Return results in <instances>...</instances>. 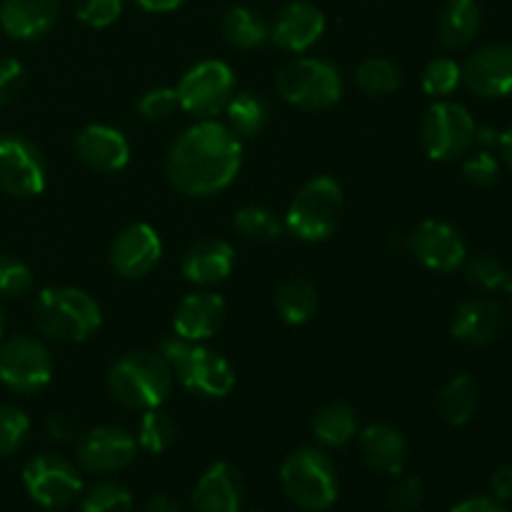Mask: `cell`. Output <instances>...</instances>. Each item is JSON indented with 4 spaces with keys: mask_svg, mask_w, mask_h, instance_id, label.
I'll use <instances>...</instances> for the list:
<instances>
[{
    "mask_svg": "<svg viewBox=\"0 0 512 512\" xmlns=\"http://www.w3.org/2000/svg\"><path fill=\"white\" fill-rule=\"evenodd\" d=\"M243 165V143L218 120H198L175 138L165 155V175L178 193L208 198L228 188Z\"/></svg>",
    "mask_w": 512,
    "mask_h": 512,
    "instance_id": "1",
    "label": "cell"
},
{
    "mask_svg": "<svg viewBox=\"0 0 512 512\" xmlns=\"http://www.w3.org/2000/svg\"><path fill=\"white\" fill-rule=\"evenodd\" d=\"M33 323L40 335L55 343H83L100 328L103 313L85 290L60 285L40 290L33 305Z\"/></svg>",
    "mask_w": 512,
    "mask_h": 512,
    "instance_id": "2",
    "label": "cell"
},
{
    "mask_svg": "<svg viewBox=\"0 0 512 512\" xmlns=\"http://www.w3.org/2000/svg\"><path fill=\"white\" fill-rule=\"evenodd\" d=\"M280 485L290 503L303 512H325L340 493L338 468L323 448L305 445L293 450L280 468Z\"/></svg>",
    "mask_w": 512,
    "mask_h": 512,
    "instance_id": "3",
    "label": "cell"
},
{
    "mask_svg": "<svg viewBox=\"0 0 512 512\" xmlns=\"http://www.w3.org/2000/svg\"><path fill=\"white\" fill-rule=\"evenodd\" d=\"M173 370L160 353H128L108 370V388L120 405L133 410L160 408L173 390Z\"/></svg>",
    "mask_w": 512,
    "mask_h": 512,
    "instance_id": "4",
    "label": "cell"
},
{
    "mask_svg": "<svg viewBox=\"0 0 512 512\" xmlns=\"http://www.w3.org/2000/svg\"><path fill=\"white\" fill-rule=\"evenodd\" d=\"M160 355L173 370V378L185 390L203 398H225L235 388V370L228 360L203 343L183 338H168L160 343Z\"/></svg>",
    "mask_w": 512,
    "mask_h": 512,
    "instance_id": "5",
    "label": "cell"
},
{
    "mask_svg": "<svg viewBox=\"0 0 512 512\" xmlns=\"http://www.w3.org/2000/svg\"><path fill=\"white\" fill-rule=\"evenodd\" d=\"M343 208L345 195L338 180L318 175L295 193L285 213V228L303 243H323L338 228Z\"/></svg>",
    "mask_w": 512,
    "mask_h": 512,
    "instance_id": "6",
    "label": "cell"
},
{
    "mask_svg": "<svg viewBox=\"0 0 512 512\" xmlns=\"http://www.w3.org/2000/svg\"><path fill=\"white\" fill-rule=\"evenodd\" d=\"M275 90L300 110H328L343 98V78L328 60L295 58L278 73Z\"/></svg>",
    "mask_w": 512,
    "mask_h": 512,
    "instance_id": "7",
    "label": "cell"
},
{
    "mask_svg": "<svg viewBox=\"0 0 512 512\" xmlns=\"http://www.w3.org/2000/svg\"><path fill=\"white\" fill-rule=\"evenodd\" d=\"M475 128L478 125L465 105L443 98L425 110L420 140L430 158L438 163H453L470 153L475 145Z\"/></svg>",
    "mask_w": 512,
    "mask_h": 512,
    "instance_id": "8",
    "label": "cell"
},
{
    "mask_svg": "<svg viewBox=\"0 0 512 512\" xmlns=\"http://www.w3.org/2000/svg\"><path fill=\"white\" fill-rule=\"evenodd\" d=\"M180 110L198 120H213L235 95V75L223 60H200L178 83Z\"/></svg>",
    "mask_w": 512,
    "mask_h": 512,
    "instance_id": "9",
    "label": "cell"
},
{
    "mask_svg": "<svg viewBox=\"0 0 512 512\" xmlns=\"http://www.w3.org/2000/svg\"><path fill=\"white\" fill-rule=\"evenodd\" d=\"M23 485L30 498L45 510H63L83 495V480L63 455L43 453L23 468Z\"/></svg>",
    "mask_w": 512,
    "mask_h": 512,
    "instance_id": "10",
    "label": "cell"
},
{
    "mask_svg": "<svg viewBox=\"0 0 512 512\" xmlns=\"http://www.w3.org/2000/svg\"><path fill=\"white\" fill-rule=\"evenodd\" d=\"M53 378V358L40 340L15 335L0 345V383L20 395L48 388Z\"/></svg>",
    "mask_w": 512,
    "mask_h": 512,
    "instance_id": "11",
    "label": "cell"
},
{
    "mask_svg": "<svg viewBox=\"0 0 512 512\" xmlns=\"http://www.w3.org/2000/svg\"><path fill=\"white\" fill-rule=\"evenodd\" d=\"M45 160L23 135H0V190L15 198H35L45 190Z\"/></svg>",
    "mask_w": 512,
    "mask_h": 512,
    "instance_id": "12",
    "label": "cell"
},
{
    "mask_svg": "<svg viewBox=\"0 0 512 512\" xmlns=\"http://www.w3.org/2000/svg\"><path fill=\"white\" fill-rule=\"evenodd\" d=\"M408 245L415 260L435 273H453L468 260V243L463 233L443 220H423L410 233Z\"/></svg>",
    "mask_w": 512,
    "mask_h": 512,
    "instance_id": "13",
    "label": "cell"
},
{
    "mask_svg": "<svg viewBox=\"0 0 512 512\" xmlns=\"http://www.w3.org/2000/svg\"><path fill=\"white\" fill-rule=\"evenodd\" d=\"M138 453V443L133 435L115 425H100L88 430L78 440L75 460L83 470L95 475H113L128 468Z\"/></svg>",
    "mask_w": 512,
    "mask_h": 512,
    "instance_id": "14",
    "label": "cell"
},
{
    "mask_svg": "<svg viewBox=\"0 0 512 512\" xmlns=\"http://www.w3.org/2000/svg\"><path fill=\"white\" fill-rule=\"evenodd\" d=\"M463 83L478 98L500 100L512 95V45L488 43L468 55L463 65Z\"/></svg>",
    "mask_w": 512,
    "mask_h": 512,
    "instance_id": "15",
    "label": "cell"
},
{
    "mask_svg": "<svg viewBox=\"0 0 512 512\" xmlns=\"http://www.w3.org/2000/svg\"><path fill=\"white\" fill-rule=\"evenodd\" d=\"M163 258V240L148 223H133L115 235L110 245V265L128 280L145 278Z\"/></svg>",
    "mask_w": 512,
    "mask_h": 512,
    "instance_id": "16",
    "label": "cell"
},
{
    "mask_svg": "<svg viewBox=\"0 0 512 512\" xmlns=\"http://www.w3.org/2000/svg\"><path fill=\"white\" fill-rule=\"evenodd\" d=\"M325 33V15L323 10L315 8L308 0H295L288 3L278 13L275 23L270 25V40L280 50L288 53H305L313 48Z\"/></svg>",
    "mask_w": 512,
    "mask_h": 512,
    "instance_id": "17",
    "label": "cell"
},
{
    "mask_svg": "<svg viewBox=\"0 0 512 512\" xmlns=\"http://www.w3.org/2000/svg\"><path fill=\"white\" fill-rule=\"evenodd\" d=\"M228 315V305L220 295L210 293V290H198V293L185 295L175 308L173 330L175 338L190 340V343H203V340L213 338L225 323Z\"/></svg>",
    "mask_w": 512,
    "mask_h": 512,
    "instance_id": "18",
    "label": "cell"
},
{
    "mask_svg": "<svg viewBox=\"0 0 512 512\" xmlns=\"http://www.w3.org/2000/svg\"><path fill=\"white\" fill-rule=\"evenodd\" d=\"M505 308L493 298L465 300L455 308L450 335L465 345H490L503 335Z\"/></svg>",
    "mask_w": 512,
    "mask_h": 512,
    "instance_id": "19",
    "label": "cell"
},
{
    "mask_svg": "<svg viewBox=\"0 0 512 512\" xmlns=\"http://www.w3.org/2000/svg\"><path fill=\"white\" fill-rule=\"evenodd\" d=\"M243 478L238 468L225 460L213 463L193 490L195 512H240L243 510Z\"/></svg>",
    "mask_w": 512,
    "mask_h": 512,
    "instance_id": "20",
    "label": "cell"
},
{
    "mask_svg": "<svg viewBox=\"0 0 512 512\" xmlns=\"http://www.w3.org/2000/svg\"><path fill=\"white\" fill-rule=\"evenodd\" d=\"M75 153L98 173H118L130 160V143L118 128L110 125H88L75 135Z\"/></svg>",
    "mask_w": 512,
    "mask_h": 512,
    "instance_id": "21",
    "label": "cell"
},
{
    "mask_svg": "<svg viewBox=\"0 0 512 512\" xmlns=\"http://www.w3.org/2000/svg\"><path fill=\"white\" fill-rule=\"evenodd\" d=\"M358 450L363 463L380 475H400L408 465V440L388 423L368 425L358 433Z\"/></svg>",
    "mask_w": 512,
    "mask_h": 512,
    "instance_id": "22",
    "label": "cell"
},
{
    "mask_svg": "<svg viewBox=\"0 0 512 512\" xmlns=\"http://www.w3.org/2000/svg\"><path fill=\"white\" fill-rule=\"evenodd\" d=\"M235 268V250L223 238H205L190 245L180 260L185 280L195 285L223 283Z\"/></svg>",
    "mask_w": 512,
    "mask_h": 512,
    "instance_id": "23",
    "label": "cell"
},
{
    "mask_svg": "<svg viewBox=\"0 0 512 512\" xmlns=\"http://www.w3.org/2000/svg\"><path fill=\"white\" fill-rule=\"evenodd\" d=\"M60 13L58 0H3L0 28L15 40L43 38Z\"/></svg>",
    "mask_w": 512,
    "mask_h": 512,
    "instance_id": "24",
    "label": "cell"
},
{
    "mask_svg": "<svg viewBox=\"0 0 512 512\" xmlns=\"http://www.w3.org/2000/svg\"><path fill=\"white\" fill-rule=\"evenodd\" d=\"M480 28H483V10L478 0H445L435 23L438 40L445 50H465L473 45Z\"/></svg>",
    "mask_w": 512,
    "mask_h": 512,
    "instance_id": "25",
    "label": "cell"
},
{
    "mask_svg": "<svg viewBox=\"0 0 512 512\" xmlns=\"http://www.w3.org/2000/svg\"><path fill=\"white\" fill-rule=\"evenodd\" d=\"M480 410V385L473 375H453L438 395V413L453 428H463Z\"/></svg>",
    "mask_w": 512,
    "mask_h": 512,
    "instance_id": "26",
    "label": "cell"
},
{
    "mask_svg": "<svg viewBox=\"0 0 512 512\" xmlns=\"http://www.w3.org/2000/svg\"><path fill=\"white\" fill-rule=\"evenodd\" d=\"M360 433L358 413L348 403H325L313 415V435L325 448H345Z\"/></svg>",
    "mask_w": 512,
    "mask_h": 512,
    "instance_id": "27",
    "label": "cell"
},
{
    "mask_svg": "<svg viewBox=\"0 0 512 512\" xmlns=\"http://www.w3.org/2000/svg\"><path fill=\"white\" fill-rule=\"evenodd\" d=\"M275 308L288 325H305L318 313V290L305 278H288L275 288Z\"/></svg>",
    "mask_w": 512,
    "mask_h": 512,
    "instance_id": "28",
    "label": "cell"
},
{
    "mask_svg": "<svg viewBox=\"0 0 512 512\" xmlns=\"http://www.w3.org/2000/svg\"><path fill=\"white\" fill-rule=\"evenodd\" d=\"M220 28H223L225 40L240 50H255L270 40L268 20L245 5H233L225 10Z\"/></svg>",
    "mask_w": 512,
    "mask_h": 512,
    "instance_id": "29",
    "label": "cell"
},
{
    "mask_svg": "<svg viewBox=\"0 0 512 512\" xmlns=\"http://www.w3.org/2000/svg\"><path fill=\"white\" fill-rule=\"evenodd\" d=\"M225 115H228V128L235 138H258L270 123V108L260 95L255 93H240L230 98L225 105Z\"/></svg>",
    "mask_w": 512,
    "mask_h": 512,
    "instance_id": "30",
    "label": "cell"
},
{
    "mask_svg": "<svg viewBox=\"0 0 512 512\" xmlns=\"http://www.w3.org/2000/svg\"><path fill=\"white\" fill-rule=\"evenodd\" d=\"M403 75L388 58H368L355 68V85L368 95H390L400 88Z\"/></svg>",
    "mask_w": 512,
    "mask_h": 512,
    "instance_id": "31",
    "label": "cell"
},
{
    "mask_svg": "<svg viewBox=\"0 0 512 512\" xmlns=\"http://www.w3.org/2000/svg\"><path fill=\"white\" fill-rule=\"evenodd\" d=\"M175 440V420L165 413L163 408L143 410V418L138 423V435L135 443L138 448L148 450V453L160 455L173 445Z\"/></svg>",
    "mask_w": 512,
    "mask_h": 512,
    "instance_id": "32",
    "label": "cell"
},
{
    "mask_svg": "<svg viewBox=\"0 0 512 512\" xmlns=\"http://www.w3.org/2000/svg\"><path fill=\"white\" fill-rule=\"evenodd\" d=\"M233 228L238 230L243 238L260 240V243H273L283 235V223L270 213L268 208L260 205H245L233 215Z\"/></svg>",
    "mask_w": 512,
    "mask_h": 512,
    "instance_id": "33",
    "label": "cell"
},
{
    "mask_svg": "<svg viewBox=\"0 0 512 512\" xmlns=\"http://www.w3.org/2000/svg\"><path fill=\"white\" fill-rule=\"evenodd\" d=\"M80 510L83 512H130L133 510V493L115 480H100L90 485L80 495Z\"/></svg>",
    "mask_w": 512,
    "mask_h": 512,
    "instance_id": "34",
    "label": "cell"
},
{
    "mask_svg": "<svg viewBox=\"0 0 512 512\" xmlns=\"http://www.w3.org/2000/svg\"><path fill=\"white\" fill-rule=\"evenodd\" d=\"M465 278L470 285L485 290V293H498L510 285L512 273L508 265L498 258V255H475L465 265Z\"/></svg>",
    "mask_w": 512,
    "mask_h": 512,
    "instance_id": "35",
    "label": "cell"
},
{
    "mask_svg": "<svg viewBox=\"0 0 512 512\" xmlns=\"http://www.w3.org/2000/svg\"><path fill=\"white\" fill-rule=\"evenodd\" d=\"M463 83V65L453 58H435L423 70V90L430 98H448Z\"/></svg>",
    "mask_w": 512,
    "mask_h": 512,
    "instance_id": "36",
    "label": "cell"
},
{
    "mask_svg": "<svg viewBox=\"0 0 512 512\" xmlns=\"http://www.w3.org/2000/svg\"><path fill=\"white\" fill-rule=\"evenodd\" d=\"M30 433V418L15 405H0V458L18 453Z\"/></svg>",
    "mask_w": 512,
    "mask_h": 512,
    "instance_id": "37",
    "label": "cell"
},
{
    "mask_svg": "<svg viewBox=\"0 0 512 512\" xmlns=\"http://www.w3.org/2000/svg\"><path fill=\"white\" fill-rule=\"evenodd\" d=\"M33 288V270L15 255H0V295L20 298Z\"/></svg>",
    "mask_w": 512,
    "mask_h": 512,
    "instance_id": "38",
    "label": "cell"
},
{
    "mask_svg": "<svg viewBox=\"0 0 512 512\" xmlns=\"http://www.w3.org/2000/svg\"><path fill=\"white\" fill-rule=\"evenodd\" d=\"M178 108L180 103H178V90L175 88H153L148 90V93L140 95V100L135 103V110H138L145 120H150V123L168 120Z\"/></svg>",
    "mask_w": 512,
    "mask_h": 512,
    "instance_id": "39",
    "label": "cell"
},
{
    "mask_svg": "<svg viewBox=\"0 0 512 512\" xmlns=\"http://www.w3.org/2000/svg\"><path fill=\"white\" fill-rule=\"evenodd\" d=\"M425 498V490L420 478L415 475H405L398 478L388 490V508L393 512H415L420 510Z\"/></svg>",
    "mask_w": 512,
    "mask_h": 512,
    "instance_id": "40",
    "label": "cell"
},
{
    "mask_svg": "<svg viewBox=\"0 0 512 512\" xmlns=\"http://www.w3.org/2000/svg\"><path fill=\"white\" fill-rule=\"evenodd\" d=\"M75 13L88 28H108L123 13V0H78Z\"/></svg>",
    "mask_w": 512,
    "mask_h": 512,
    "instance_id": "41",
    "label": "cell"
},
{
    "mask_svg": "<svg viewBox=\"0 0 512 512\" xmlns=\"http://www.w3.org/2000/svg\"><path fill=\"white\" fill-rule=\"evenodd\" d=\"M463 175L470 185L475 188H490L498 183L500 178V160L495 158L490 150H480V153L470 155L463 163Z\"/></svg>",
    "mask_w": 512,
    "mask_h": 512,
    "instance_id": "42",
    "label": "cell"
},
{
    "mask_svg": "<svg viewBox=\"0 0 512 512\" xmlns=\"http://www.w3.org/2000/svg\"><path fill=\"white\" fill-rule=\"evenodd\" d=\"M25 83L23 65L15 58H0V108L10 105L20 95Z\"/></svg>",
    "mask_w": 512,
    "mask_h": 512,
    "instance_id": "43",
    "label": "cell"
},
{
    "mask_svg": "<svg viewBox=\"0 0 512 512\" xmlns=\"http://www.w3.org/2000/svg\"><path fill=\"white\" fill-rule=\"evenodd\" d=\"M450 512H508V508H505V503L488 498V495H473V498H465L458 505H453Z\"/></svg>",
    "mask_w": 512,
    "mask_h": 512,
    "instance_id": "44",
    "label": "cell"
},
{
    "mask_svg": "<svg viewBox=\"0 0 512 512\" xmlns=\"http://www.w3.org/2000/svg\"><path fill=\"white\" fill-rule=\"evenodd\" d=\"M490 490L493 498L500 503H510L512 500V465H500L493 475H490Z\"/></svg>",
    "mask_w": 512,
    "mask_h": 512,
    "instance_id": "45",
    "label": "cell"
},
{
    "mask_svg": "<svg viewBox=\"0 0 512 512\" xmlns=\"http://www.w3.org/2000/svg\"><path fill=\"white\" fill-rule=\"evenodd\" d=\"M145 512H185V508L175 498L155 495V498H150L148 505H145Z\"/></svg>",
    "mask_w": 512,
    "mask_h": 512,
    "instance_id": "46",
    "label": "cell"
},
{
    "mask_svg": "<svg viewBox=\"0 0 512 512\" xmlns=\"http://www.w3.org/2000/svg\"><path fill=\"white\" fill-rule=\"evenodd\" d=\"M135 3L148 13H170V10H178L185 0H135Z\"/></svg>",
    "mask_w": 512,
    "mask_h": 512,
    "instance_id": "47",
    "label": "cell"
},
{
    "mask_svg": "<svg viewBox=\"0 0 512 512\" xmlns=\"http://www.w3.org/2000/svg\"><path fill=\"white\" fill-rule=\"evenodd\" d=\"M48 433H50V438L63 440V443L73 440V428H70V423L65 418H50L48 420Z\"/></svg>",
    "mask_w": 512,
    "mask_h": 512,
    "instance_id": "48",
    "label": "cell"
},
{
    "mask_svg": "<svg viewBox=\"0 0 512 512\" xmlns=\"http://www.w3.org/2000/svg\"><path fill=\"white\" fill-rule=\"evenodd\" d=\"M498 150H500V160L505 163V168L512 170V125L505 128L498 138Z\"/></svg>",
    "mask_w": 512,
    "mask_h": 512,
    "instance_id": "49",
    "label": "cell"
},
{
    "mask_svg": "<svg viewBox=\"0 0 512 512\" xmlns=\"http://www.w3.org/2000/svg\"><path fill=\"white\" fill-rule=\"evenodd\" d=\"M498 138L500 133L495 128H490V125H485V128H475V143L485 145V150H488L490 145H498Z\"/></svg>",
    "mask_w": 512,
    "mask_h": 512,
    "instance_id": "50",
    "label": "cell"
},
{
    "mask_svg": "<svg viewBox=\"0 0 512 512\" xmlns=\"http://www.w3.org/2000/svg\"><path fill=\"white\" fill-rule=\"evenodd\" d=\"M3 335H5V310L3 305H0V340H3Z\"/></svg>",
    "mask_w": 512,
    "mask_h": 512,
    "instance_id": "51",
    "label": "cell"
},
{
    "mask_svg": "<svg viewBox=\"0 0 512 512\" xmlns=\"http://www.w3.org/2000/svg\"><path fill=\"white\" fill-rule=\"evenodd\" d=\"M505 293L510 295V308H512V280H510V285H508V288H505Z\"/></svg>",
    "mask_w": 512,
    "mask_h": 512,
    "instance_id": "52",
    "label": "cell"
},
{
    "mask_svg": "<svg viewBox=\"0 0 512 512\" xmlns=\"http://www.w3.org/2000/svg\"><path fill=\"white\" fill-rule=\"evenodd\" d=\"M45 512H60V510H45Z\"/></svg>",
    "mask_w": 512,
    "mask_h": 512,
    "instance_id": "53",
    "label": "cell"
}]
</instances>
